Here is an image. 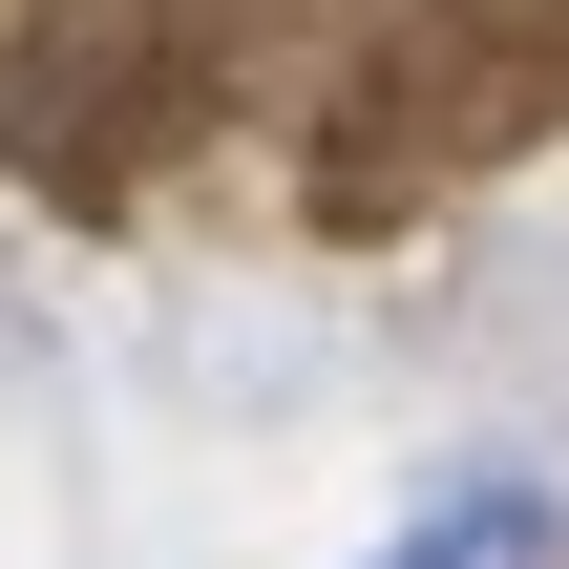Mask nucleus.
<instances>
[{"label": "nucleus", "mask_w": 569, "mask_h": 569, "mask_svg": "<svg viewBox=\"0 0 569 569\" xmlns=\"http://www.w3.org/2000/svg\"><path fill=\"white\" fill-rule=\"evenodd\" d=\"M549 528H569V507L528 486V465H465V486H443V507H422L380 569H549Z\"/></svg>", "instance_id": "1"}]
</instances>
